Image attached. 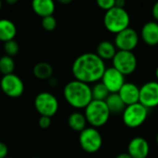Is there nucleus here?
<instances>
[{"instance_id":"14","label":"nucleus","mask_w":158,"mask_h":158,"mask_svg":"<svg viewBox=\"0 0 158 158\" xmlns=\"http://www.w3.org/2000/svg\"><path fill=\"white\" fill-rule=\"evenodd\" d=\"M118 94L126 105V106L139 103L140 87H138L135 83L125 82Z\"/></svg>"},{"instance_id":"32","label":"nucleus","mask_w":158,"mask_h":158,"mask_svg":"<svg viewBox=\"0 0 158 158\" xmlns=\"http://www.w3.org/2000/svg\"><path fill=\"white\" fill-rule=\"evenodd\" d=\"M116 158H132V157H131L128 153H121V154L118 155Z\"/></svg>"},{"instance_id":"10","label":"nucleus","mask_w":158,"mask_h":158,"mask_svg":"<svg viewBox=\"0 0 158 158\" xmlns=\"http://www.w3.org/2000/svg\"><path fill=\"white\" fill-rule=\"evenodd\" d=\"M140 40V35L133 28H127L116 34L114 44L119 51H133Z\"/></svg>"},{"instance_id":"35","label":"nucleus","mask_w":158,"mask_h":158,"mask_svg":"<svg viewBox=\"0 0 158 158\" xmlns=\"http://www.w3.org/2000/svg\"><path fill=\"white\" fill-rule=\"evenodd\" d=\"M156 80H157L158 81V66L157 68H156Z\"/></svg>"},{"instance_id":"33","label":"nucleus","mask_w":158,"mask_h":158,"mask_svg":"<svg viewBox=\"0 0 158 158\" xmlns=\"http://www.w3.org/2000/svg\"><path fill=\"white\" fill-rule=\"evenodd\" d=\"M59 3H61V4H69V3H71V0H59Z\"/></svg>"},{"instance_id":"30","label":"nucleus","mask_w":158,"mask_h":158,"mask_svg":"<svg viewBox=\"0 0 158 158\" xmlns=\"http://www.w3.org/2000/svg\"><path fill=\"white\" fill-rule=\"evenodd\" d=\"M125 6H126L125 0H115V6L125 8Z\"/></svg>"},{"instance_id":"13","label":"nucleus","mask_w":158,"mask_h":158,"mask_svg":"<svg viewBox=\"0 0 158 158\" xmlns=\"http://www.w3.org/2000/svg\"><path fill=\"white\" fill-rule=\"evenodd\" d=\"M132 158H147L150 154V145L143 137H134L128 144V152Z\"/></svg>"},{"instance_id":"17","label":"nucleus","mask_w":158,"mask_h":158,"mask_svg":"<svg viewBox=\"0 0 158 158\" xmlns=\"http://www.w3.org/2000/svg\"><path fill=\"white\" fill-rule=\"evenodd\" d=\"M17 34V27L15 23L7 19H0V41L6 43L14 40Z\"/></svg>"},{"instance_id":"21","label":"nucleus","mask_w":158,"mask_h":158,"mask_svg":"<svg viewBox=\"0 0 158 158\" xmlns=\"http://www.w3.org/2000/svg\"><path fill=\"white\" fill-rule=\"evenodd\" d=\"M32 73L34 77L39 80H49L53 77L54 69L53 67L47 62H38L34 65L32 69Z\"/></svg>"},{"instance_id":"29","label":"nucleus","mask_w":158,"mask_h":158,"mask_svg":"<svg viewBox=\"0 0 158 158\" xmlns=\"http://www.w3.org/2000/svg\"><path fill=\"white\" fill-rule=\"evenodd\" d=\"M152 14H153V17H154V19H156V21H157L158 22V1L153 6Z\"/></svg>"},{"instance_id":"18","label":"nucleus","mask_w":158,"mask_h":158,"mask_svg":"<svg viewBox=\"0 0 158 158\" xmlns=\"http://www.w3.org/2000/svg\"><path fill=\"white\" fill-rule=\"evenodd\" d=\"M117 52L118 49L116 45L110 41H102L96 47V55L104 61L112 60Z\"/></svg>"},{"instance_id":"2","label":"nucleus","mask_w":158,"mask_h":158,"mask_svg":"<svg viewBox=\"0 0 158 158\" xmlns=\"http://www.w3.org/2000/svg\"><path fill=\"white\" fill-rule=\"evenodd\" d=\"M63 95L67 103L76 109H84L93 101L92 87L77 80L70 81L65 85Z\"/></svg>"},{"instance_id":"37","label":"nucleus","mask_w":158,"mask_h":158,"mask_svg":"<svg viewBox=\"0 0 158 158\" xmlns=\"http://www.w3.org/2000/svg\"><path fill=\"white\" fill-rule=\"evenodd\" d=\"M156 143H157V144H158V133H157V135H156Z\"/></svg>"},{"instance_id":"6","label":"nucleus","mask_w":158,"mask_h":158,"mask_svg":"<svg viewBox=\"0 0 158 158\" xmlns=\"http://www.w3.org/2000/svg\"><path fill=\"white\" fill-rule=\"evenodd\" d=\"M79 143L81 148L84 152L88 154H94L101 149L103 144V138L97 129L87 127L81 132H80Z\"/></svg>"},{"instance_id":"22","label":"nucleus","mask_w":158,"mask_h":158,"mask_svg":"<svg viewBox=\"0 0 158 158\" xmlns=\"http://www.w3.org/2000/svg\"><path fill=\"white\" fill-rule=\"evenodd\" d=\"M109 94H110V93L108 92V90L106 89V87L101 81H98V82L94 83V86L92 87V96H93V100L106 101Z\"/></svg>"},{"instance_id":"3","label":"nucleus","mask_w":158,"mask_h":158,"mask_svg":"<svg viewBox=\"0 0 158 158\" xmlns=\"http://www.w3.org/2000/svg\"><path fill=\"white\" fill-rule=\"evenodd\" d=\"M103 22L109 32L117 34L130 27L131 17L125 8L114 6L106 11Z\"/></svg>"},{"instance_id":"26","label":"nucleus","mask_w":158,"mask_h":158,"mask_svg":"<svg viewBox=\"0 0 158 158\" xmlns=\"http://www.w3.org/2000/svg\"><path fill=\"white\" fill-rule=\"evenodd\" d=\"M96 4L101 9L107 11L115 6V0H97Z\"/></svg>"},{"instance_id":"1","label":"nucleus","mask_w":158,"mask_h":158,"mask_svg":"<svg viewBox=\"0 0 158 158\" xmlns=\"http://www.w3.org/2000/svg\"><path fill=\"white\" fill-rule=\"evenodd\" d=\"M106 69V63L96 53H84L79 56L72 64V74L75 80L91 84L101 81Z\"/></svg>"},{"instance_id":"8","label":"nucleus","mask_w":158,"mask_h":158,"mask_svg":"<svg viewBox=\"0 0 158 158\" xmlns=\"http://www.w3.org/2000/svg\"><path fill=\"white\" fill-rule=\"evenodd\" d=\"M113 67L124 76L131 75L137 69L138 61L135 54L131 51H119L112 59Z\"/></svg>"},{"instance_id":"7","label":"nucleus","mask_w":158,"mask_h":158,"mask_svg":"<svg viewBox=\"0 0 158 158\" xmlns=\"http://www.w3.org/2000/svg\"><path fill=\"white\" fill-rule=\"evenodd\" d=\"M34 106L41 116L52 118L56 114L59 103L53 94L49 92H42L36 95L34 99Z\"/></svg>"},{"instance_id":"24","label":"nucleus","mask_w":158,"mask_h":158,"mask_svg":"<svg viewBox=\"0 0 158 158\" xmlns=\"http://www.w3.org/2000/svg\"><path fill=\"white\" fill-rule=\"evenodd\" d=\"M3 48H4V52L6 53V56H11V57L16 56L19 51V45L18 42L15 40H10V41L4 43Z\"/></svg>"},{"instance_id":"5","label":"nucleus","mask_w":158,"mask_h":158,"mask_svg":"<svg viewBox=\"0 0 158 158\" xmlns=\"http://www.w3.org/2000/svg\"><path fill=\"white\" fill-rule=\"evenodd\" d=\"M121 115L123 123L128 128L136 129L146 121L149 115V109L143 106L142 104L137 103L127 106Z\"/></svg>"},{"instance_id":"38","label":"nucleus","mask_w":158,"mask_h":158,"mask_svg":"<svg viewBox=\"0 0 158 158\" xmlns=\"http://www.w3.org/2000/svg\"><path fill=\"white\" fill-rule=\"evenodd\" d=\"M31 158H40V157H31Z\"/></svg>"},{"instance_id":"34","label":"nucleus","mask_w":158,"mask_h":158,"mask_svg":"<svg viewBox=\"0 0 158 158\" xmlns=\"http://www.w3.org/2000/svg\"><path fill=\"white\" fill-rule=\"evenodd\" d=\"M6 3L7 4H15V3H17V0H6Z\"/></svg>"},{"instance_id":"4","label":"nucleus","mask_w":158,"mask_h":158,"mask_svg":"<svg viewBox=\"0 0 158 158\" xmlns=\"http://www.w3.org/2000/svg\"><path fill=\"white\" fill-rule=\"evenodd\" d=\"M84 116L91 127L98 129L105 126L110 118V111L105 101L93 100L85 108Z\"/></svg>"},{"instance_id":"20","label":"nucleus","mask_w":158,"mask_h":158,"mask_svg":"<svg viewBox=\"0 0 158 158\" xmlns=\"http://www.w3.org/2000/svg\"><path fill=\"white\" fill-rule=\"evenodd\" d=\"M68 124L69 128L75 131L81 132L84 129H86L87 120L83 113L81 112H73L68 118Z\"/></svg>"},{"instance_id":"23","label":"nucleus","mask_w":158,"mask_h":158,"mask_svg":"<svg viewBox=\"0 0 158 158\" xmlns=\"http://www.w3.org/2000/svg\"><path fill=\"white\" fill-rule=\"evenodd\" d=\"M15 69V61L13 57L3 56L0 57V72L4 75L12 74Z\"/></svg>"},{"instance_id":"36","label":"nucleus","mask_w":158,"mask_h":158,"mask_svg":"<svg viewBox=\"0 0 158 158\" xmlns=\"http://www.w3.org/2000/svg\"><path fill=\"white\" fill-rule=\"evenodd\" d=\"M1 8H2V2L0 1V10H1Z\"/></svg>"},{"instance_id":"39","label":"nucleus","mask_w":158,"mask_h":158,"mask_svg":"<svg viewBox=\"0 0 158 158\" xmlns=\"http://www.w3.org/2000/svg\"><path fill=\"white\" fill-rule=\"evenodd\" d=\"M6 158H10V157H6Z\"/></svg>"},{"instance_id":"31","label":"nucleus","mask_w":158,"mask_h":158,"mask_svg":"<svg viewBox=\"0 0 158 158\" xmlns=\"http://www.w3.org/2000/svg\"><path fill=\"white\" fill-rule=\"evenodd\" d=\"M48 83H49L50 86L55 87V86H56V85L58 84V81H57V80H56V78L52 77V78H50V79L48 80Z\"/></svg>"},{"instance_id":"9","label":"nucleus","mask_w":158,"mask_h":158,"mask_svg":"<svg viewBox=\"0 0 158 158\" xmlns=\"http://www.w3.org/2000/svg\"><path fill=\"white\" fill-rule=\"evenodd\" d=\"M0 88L2 92L10 98H19L24 93L23 81L16 74L4 75L0 81Z\"/></svg>"},{"instance_id":"15","label":"nucleus","mask_w":158,"mask_h":158,"mask_svg":"<svg viewBox=\"0 0 158 158\" xmlns=\"http://www.w3.org/2000/svg\"><path fill=\"white\" fill-rule=\"evenodd\" d=\"M141 38L145 44L156 46L158 44V22L150 20L143 24L141 30Z\"/></svg>"},{"instance_id":"19","label":"nucleus","mask_w":158,"mask_h":158,"mask_svg":"<svg viewBox=\"0 0 158 158\" xmlns=\"http://www.w3.org/2000/svg\"><path fill=\"white\" fill-rule=\"evenodd\" d=\"M105 102H106L110 113L114 114V115L122 114L124 109L126 108V105L121 100L118 94H110Z\"/></svg>"},{"instance_id":"27","label":"nucleus","mask_w":158,"mask_h":158,"mask_svg":"<svg viewBox=\"0 0 158 158\" xmlns=\"http://www.w3.org/2000/svg\"><path fill=\"white\" fill-rule=\"evenodd\" d=\"M51 123H52L51 118H49V117H44V116H41L40 118H39V121H38L39 127L41 129H44V130L48 129L51 126Z\"/></svg>"},{"instance_id":"16","label":"nucleus","mask_w":158,"mask_h":158,"mask_svg":"<svg viewBox=\"0 0 158 158\" xmlns=\"http://www.w3.org/2000/svg\"><path fill=\"white\" fill-rule=\"evenodd\" d=\"M31 8L36 15L43 19L48 16H53L56 5L53 0H33L31 2Z\"/></svg>"},{"instance_id":"12","label":"nucleus","mask_w":158,"mask_h":158,"mask_svg":"<svg viewBox=\"0 0 158 158\" xmlns=\"http://www.w3.org/2000/svg\"><path fill=\"white\" fill-rule=\"evenodd\" d=\"M101 82L106 87L110 94H118L121 87L124 85L125 76L117 70L114 67L106 68L102 79Z\"/></svg>"},{"instance_id":"28","label":"nucleus","mask_w":158,"mask_h":158,"mask_svg":"<svg viewBox=\"0 0 158 158\" xmlns=\"http://www.w3.org/2000/svg\"><path fill=\"white\" fill-rule=\"evenodd\" d=\"M8 154V148L6 143L0 142V158H6Z\"/></svg>"},{"instance_id":"11","label":"nucleus","mask_w":158,"mask_h":158,"mask_svg":"<svg viewBox=\"0 0 158 158\" xmlns=\"http://www.w3.org/2000/svg\"><path fill=\"white\" fill-rule=\"evenodd\" d=\"M139 103L146 108H155L158 106V81H150L140 87Z\"/></svg>"},{"instance_id":"25","label":"nucleus","mask_w":158,"mask_h":158,"mask_svg":"<svg viewBox=\"0 0 158 158\" xmlns=\"http://www.w3.org/2000/svg\"><path fill=\"white\" fill-rule=\"evenodd\" d=\"M57 25V21L54 16H48L42 19V27L46 31H53Z\"/></svg>"}]
</instances>
